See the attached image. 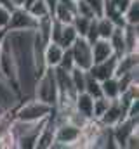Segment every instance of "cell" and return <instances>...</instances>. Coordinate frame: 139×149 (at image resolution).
I'll return each instance as SVG.
<instances>
[{
  "mask_svg": "<svg viewBox=\"0 0 139 149\" xmlns=\"http://www.w3.org/2000/svg\"><path fill=\"white\" fill-rule=\"evenodd\" d=\"M91 47H92V59H94V63H101L104 59L115 56L113 49H111V43L106 38H98L96 42L91 43Z\"/></svg>",
  "mask_w": 139,
  "mask_h": 149,
  "instance_id": "cell-11",
  "label": "cell"
},
{
  "mask_svg": "<svg viewBox=\"0 0 139 149\" xmlns=\"http://www.w3.org/2000/svg\"><path fill=\"white\" fill-rule=\"evenodd\" d=\"M115 68H117V56H111V57L104 59L101 63H94L91 66L89 73L92 74L96 80L103 81V80H106V78H110V76L115 74Z\"/></svg>",
  "mask_w": 139,
  "mask_h": 149,
  "instance_id": "cell-9",
  "label": "cell"
},
{
  "mask_svg": "<svg viewBox=\"0 0 139 149\" xmlns=\"http://www.w3.org/2000/svg\"><path fill=\"white\" fill-rule=\"evenodd\" d=\"M138 146H139V135H138V132H134V134L127 139L125 149H138Z\"/></svg>",
  "mask_w": 139,
  "mask_h": 149,
  "instance_id": "cell-29",
  "label": "cell"
},
{
  "mask_svg": "<svg viewBox=\"0 0 139 149\" xmlns=\"http://www.w3.org/2000/svg\"><path fill=\"white\" fill-rule=\"evenodd\" d=\"M108 104H110V99H106L103 95L101 97H96L94 99V104H92V120H99L103 116V113L106 111Z\"/></svg>",
  "mask_w": 139,
  "mask_h": 149,
  "instance_id": "cell-23",
  "label": "cell"
},
{
  "mask_svg": "<svg viewBox=\"0 0 139 149\" xmlns=\"http://www.w3.org/2000/svg\"><path fill=\"white\" fill-rule=\"evenodd\" d=\"M37 17L28 12L25 7H16L11 10V17L7 23L9 31H33L37 28Z\"/></svg>",
  "mask_w": 139,
  "mask_h": 149,
  "instance_id": "cell-6",
  "label": "cell"
},
{
  "mask_svg": "<svg viewBox=\"0 0 139 149\" xmlns=\"http://www.w3.org/2000/svg\"><path fill=\"white\" fill-rule=\"evenodd\" d=\"M47 3V9H49V16L52 17L54 16V10H56V5H58V0H44Z\"/></svg>",
  "mask_w": 139,
  "mask_h": 149,
  "instance_id": "cell-30",
  "label": "cell"
},
{
  "mask_svg": "<svg viewBox=\"0 0 139 149\" xmlns=\"http://www.w3.org/2000/svg\"><path fill=\"white\" fill-rule=\"evenodd\" d=\"M77 31L73 28V24H63L58 19L52 17V26H51V42L59 43L63 49H70L71 43L77 40Z\"/></svg>",
  "mask_w": 139,
  "mask_h": 149,
  "instance_id": "cell-7",
  "label": "cell"
},
{
  "mask_svg": "<svg viewBox=\"0 0 139 149\" xmlns=\"http://www.w3.org/2000/svg\"><path fill=\"white\" fill-rule=\"evenodd\" d=\"M91 19L92 17H84V16H78V14L73 17L71 24H73V28H75L78 37H85V33L89 30V24H91Z\"/></svg>",
  "mask_w": 139,
  "mask_h": 149,
  "instance_id": "cell-20",
  "label": "cell"
},
{
  "mask_svg": "<svg viewBox=\"0 0 139 149\" xmlns=\"http://www.w3.org/2000/svg\"><path fill=\"white\" fill-rule=\"evenodd\" d=\"M71 81H73V87H75V90L77 92H84V85H85V74L87 71H84V70H78V68H73L71 71Z\"/></svg>",
  "mask_w": 139,
  "mask_h": 149,
  "instance_id": "cell-22",
  "label": "cell"
},
{
  "mask_svg": "<svg viewBox=\"0 0 139 149\" xmlns=\"http://www.w3.org/2000/svg\"><path fill=\"white\" fill-rule=\"evenodd\" d=\"M7 33H9V30H7V28H2V26H0V45H2V43H4V40L7 38Z\"/></svg>",
  "mask_w": 139,
  "mask_h": 149,
  "instance_id": "cell-31",
  "label": "cell"
},
{
  "mask_svg": "<svg viewBox=\"0 0 139 149\" xmlns=\"http://www.w3.org/2000/svg\"><path fill=\"white\" fill-rule=\"evenodd\" d=\"M84 92H85V94H89L92 99H96V97H101V95H103V92H101V81H99V80H96L92 74L89 73V71H87V74H85Z\"/></svg>",
  "mask_w": 139,
  "mask_h": 149,
  "instance_id": "cell-17",
  "label": "cell"
},
{
  "mask_svg": "<svg viewBox=\"0 0 139 149\" xmlns=\"http://www.w3.org/2000/svg\"><path fill=\"white\" fill-rule=\"evenodd\" d=\"M124 21L125 24H139V0H131L124 12Z\"/></svg>",
  "mask_w": 139,
  "mask_h": 149,
  "instance_id": "cell-19",
  "label": "cell"
},
{
  "mask_svg": "<svg viewBox=\"0 0 139 149\" xmlns=\"http://www.w3.org/2000/svg\"><path fill=\"white\" fill-rule=\"evenodd\" d=\"M65 49L56 43V42H47L45 43V50H44V59H45V66L47 68H56L59 66V61L63 57Z\"/></svg>",
  "mask_w": 139,
  "mask_h": 149,
  "instance_id": "cell-10",
  "label": "cell"
},
{
  "mask_svg": "<svg viewBox=\"0 0 139 149\" xmlns=\"http://www.w3.org/2000/svg\"><path fill=\"white\" fill-rule=\"evenodd\" d=\"M0 73L4 76V80L18 92V78H16V63H14V56L9 45V40L5 38L4 43L0 45ZM19 95V94H18Z\"/></svg>",
  "mask_w": 139,
  "mask_h": 149,
  "instance_id": "cell-4",
  "label": "cell"
},
{
  "mask_svg": "<svg viewBox=\"0 0 139 149\" xmlns=\"http://www.w3.org/2000/svg\"><path fill=\"white\" fill-rule=\"evenodd\" d=\"M33 2H35V0H25V9H28V7H30Z\"/></svg>",
  "mask_w": 139,
  "mask_h": 149,
  "instance_id": "cell-33",
  "label": "cell"
},
{
  "mask_svg": "<svg viewBox=\"0 0 139 149\" xmlns=\"http://www.w3.org/2000/svg\"><path fill=\"white\" fill-rule=\"evenodd\" d=\"M124 26H115V30H113V33L110 35V43H111V49H113V54L117 56V57H120V56H124L127 50H125V40H124V30H122Z\"/></svg>",
  "mask_w": 139,
  "mask_h": 149,
  "instance_id": "cell-14",
  "label": "cell"
},
{
  "mask_svg": "<svg viewBox=\"0 0 139 149\" xmlns=\"http://www.w3.org/2000/svg\"><path fill=\"white\" fill-rule=\"evenodd\" d=\"M0 80H4V76H2V73H0Z\"/></svg>",
  "mask_w": 139,
  "mask_h": 149,
  "instance_id": "cell-34",
  "label": "cell"
},
{
  "mask_svg": "<svg viewBox=\"0 0 139 149\" xmlns=\"http://www.w3.org/2000/svg\"><path fill=\"white\" fill-rule=\"evenodd\" d=\"M54 109V106H49L35 97L30 99H23L19 101V104L14 108V118L16 120H23V121H42L45 118L51 116V113Z\"/></svg>",
  "mask_w": 139,
  "mask_h": 149,
  "instance_id": "cell-2",
  "label": "cell"
},
{
  "mask_svg": "<svg viewBox=\"0 0 139 149\" xmlns=\"http://www.w3.org/2000/svg\"><path fill=\"white\" fill-rule=\"evenodd\" d=\"M96 26H98V35L99 38H110V35L113 33L115 30V24L111 19H108L106 16H101V17H96Z\"/></svg>",
  "mask_w": 139,
  "mask_h": 149,
  "instance_id": "cell-18",
  "label": "cell"
},
{
  "mask_svg": "<svg viewBox=\"0 0 139 149\" xmlns=\"http://www.w3.org/2000/svg\"><path fill=\"white\" fill-rule=\"evenodd\" d=\"M0 106H2V104H0Z\"/></svg>",
  "mask_w": 139,
  "mask_h": 149,
  "instance_id": "cell-36",
  "label": "cell"
},
{
  "mask_svg": "<svg viewBox=\"0 0 139 149\" xmlns=\"http://www.w3.org/2000/svg\"><path fill=\"white\" fill-rule=\"evenodd\" d=\"M77 16V12L68 7V5H65L63 2H59L58 0V5H56V10H54V19H58L59 23H63V24H70L71 21H73V17Z\"/></svg>",
  "mask_w": 139,
  "mask_h": 149,
  "instance_id": "cell-16",
  "label": "cell"
},
{
  "mask_svg": "<svg viewBox=\"0 0 139 149\" xmlns=\"http://www.w3.org/2000/svg\"><path fill=\"white\" fill-rule=\"evenodd\" d=\"M70 50H71V54H73L75 68L84 70V71H89L91 66L94 64V59H92V47H91V43H89L84 37H77V40L71 43Z\"/></svg>",
  "mask_w": 139,
  "mask_h": 149,
  "instance_id": "cell-5",
  "label": "cell"
},
{
  "mask_svg": "<svg viewBox=\"0 0 139 149\" xmlns=\"http://www.w3.org/2000/svg\"><path fill=\"white\" fill-rule=\"evenodd\" d=\"M92 104H94V99L89 94L78 92L77 97H75V101H73V109L92 120Z\"/></svg>",
  "mask_w": 139,
  "mask_h": 149,
  "instance_id": "cell-13",
  "label": "cell"
},
{
  "mask_svg": "<svg viewBox=\"0 0 139 149\" xmlns=\"http://www.w3.org/2000/svg\"><path fill=\"white\" fill-rule=\"evenodd\" d=\"M9 17H11V10H9L7 7L0 5V26H2V28H7Z\"/></svg>",
  "mask_w": 139,
  "mask_h": 149,
  "instance_id": "cell-28",
  "label": "cell"
},
{
  "mask_svg": "<svg viewBox=\"0 0 139 149\" xmlns=\"http://www.w3.org/2000/svg\"><path fill=\"white\" fill-rule=\"evenodd\" d=\"M47 120V118H45ZM45 120L42 121H23V120H16L12 118L11 121V128L16 135V148L21 149H35L37 137L45 123Z\"/></svg>",
  "mask_w": 139,
  "mask_h": 149,
  "instance_id": "cell-1",
  "label": "cell"
},
{
  "mask_svg": "<svg viewBox=\"0 0 139 149\" xmlns=\"http://www.w3.org/2000/svg\"><path fill=\"white\" fill-rule=\"evenodd\" d=\"M124 40L127 52H138L139 49V24H125L124 28Z\"/></svg>",
  "mask_w": 139,
  "mask_h": 149,
  "instance_id": "cell-12",
  "label": "cell"
},
{
  "mask_svg": "<svg viewBox=\"0 0 139 149\" xmlns=\"http://www.w3.org/2000/svg\"><path fill=\"white\" fill-rule=\"evenodd\" d=\"M28 12L35 16L37 19H40V17H44V16H49V9H47V3L44 2V0H35L33 3L28 7Z\"/></svg>",
  "mask_w": 139,
  "mask_h": 149,
  "instance_id": "cell-24",
  "label": "cell"
},
{
  "mask_svg": "<svg viewBox=\"0 0 139 149\" xmlns=\"http://www.w3.org/2000/svg\"><path fill=\"white\" fill-rule=\"evenodd\" d=\"M16 148V135L11 128V125L0 134V149H14Z\"/></svg>",
  "mask_w": 139,
  "mask_h": 149,
  "instance_id": "cell-21",
  "label": "cell"
},
{
  "mask_svg": "<svg viewBox=\"0 0 139 149\" xmlns=\"http://www.w3.org/2000/svg\"><path fill=\"white\" fill-rule=\"evenodd\" d=\"M125 114H127V109L120 104L118 99H113V101H110L106 111L103 113V116H101L98 121H99L103 127H106V128H113L117 123H120V121L125 118Z\"/></svg>",
  "mask_w": 139,
  "mask_h": 149,
  "instance_id": "cell-8",
  "label": "cell"
},
{
  "mask_svg": "<svg viewBox=\"0 0 139 149\" xmlns=\"http://www.w3.org/2000/svg\"><path fill=\"white\" fill-rule=\"evenodd\" d=\"M75 2H77V0H75Z\"/></svg>",
  "mask_w": 139,
  "mask_h": 149,
  "instance_id": "cell-35",
  "label": "cell"
},
{
  "mask_svg": "<svg viewBox=\"0 0 139 149\" xmlns=\"http://www.w3.org/2000/svg\"><path fill=\"white\" fill-rule=\"evenodd\" d=\"M11 3L14 5V9L16 7H25V0H11Z\"/></svg>",
  "mask_w": 139,
  "mask_h": 149,
  "instance_id": "cell-32",
  "label": "cell"
},
{
  "mask_svg": "<svg viewBox=\"0 0 139 149\" xmlns=\"http://www.w3.org/2000/svg\"><path fill=\"white\" fill-rule=\"evenodd\" d=\"M77 14L78 16H84V17H94L89 3L85 0H77Z\"/></svg>",
  "mask_w": 139,
  "mask_h": 149,
  "instance_id": "cell-27",
  "label": "cell"
},
{
  "mask_svg": "<svg viewBox=\"0 0 139 149\" xmlns=\"http://www.w3.org/2000/svg\"><path fill=\"white\" fill-rule=\"evenodd\" d=\"M94 14V17H101L104 14V0H85Z\"/></svg>",
  "mask_w": 139,
  "mask_h": 149,
  "instance_id": "cell-26",
  "label": "cell"
},
{
  "mask_svg": "<svg viewBox=\"0 0 139 149\" xmlns=\"http://www.w3.org/2000/svg\"><path fill=\"white\" fill-rule=\"evenodd\" d=\"M101 92H103V97L113 101V99H118L120 95V85H118V80L115 76H110L101 81Z\"/></svg>",
  "mask_w": 139,
  "mask_h": 149,
  "instance_id": "cell-15",
  "label": "cell"
},
{
  "mask_svg": "<svg viewBox=\"0 0 139 149\" xmlns=\"http://www.w3.org/2000/svg\"><path fill=\"white\" fill-rule=\"evenodd\" d=\"M33 97L49 104V106H56L58 102V83H56V74L54 68H47L44 73L37 78L33 88Z\"/></svg>",
  "mask_w": 139,
  "mask_h": 149,
  "instance_id": "cell-3",
  "label": "cell"
},
{
  "mask_svg": "<svg viewBox=\"0 0 139 149\" xmlns=\"http://www.w3.org/2000/svg\"><path fill=\"white\" fill-rule=\"evenodd\" d=\"M59 68H63V70H66V71H71V70L75 68L73 54H71V50H70V49H65L63 57H61V61H59Z\"/></svg>",
  "mask_w": 139,
  "mask_h": 149,
  "instance_id": "cell-25",
  "label": "cell"
}]
</instances>
